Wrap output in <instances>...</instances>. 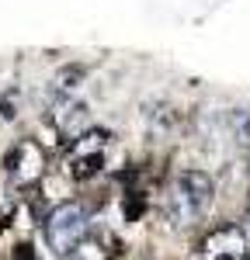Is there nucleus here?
<instances>
[{
	"label": "nucleus",
	"instance_id": "1",
	"mask_svg": "<svg viewBox=\"0 0 250 260\" xmlns=\"http://www.w3.org/2000/svg\"><path fill=\"white\" fill-rule=\"evenodd\" d=\"M215 194V184L205 170H181L174 177V187L167 194V215L174 225H191L208 212Z\"/></svg>",
	"mask_w": 250,
	"mask_h": 260
},
{
	"label": "nucleus",
	"instance_id": "2",
	"mask_svg": "<svg viewBox=\"0 0 250 260\" xmlns=\"http://www.w3.org/2000/svg\"><path fill=\"white\" fill-rule=\"evenodd\" d=\"M87 236V212L77 201H63L45 215V243L56 257H70Z\"/></svg>",
	"mask_w": 250,
	"mask_h": 260
},
{
	"label": "nucleus",
	"instance_id": "3",
	"mask_svg": "<svg viewBox=\"0 0 250 260\" xmlns=\"http://www.w3.org/2000/svg\"><path fill=\"white\" fill-rule=\"evenodd\" d=\"M108 146H111V132H104V128H87V132H80L73 139V146H70L66 174L73 180H90L94 174H101L104 160H108Z\"/></svg>",
	"mask_w": 250,
	"mask_h": 260
},
{
	"label": "nucleus",
	"instance_id": "4",
	"mask_svg": "<svg viewBox=\"0 0 250 260\" xmlns=\"http://www.w3.org/2000/svg\"><path fill=\"white\" fill-rule=\"evenodd\" d=\"M247 250H250L247 233L236 222L208 229L205 236H202V243H198V257L202 260H243Z\"/></svg>",
	"mask_w": 250,
	"mask_h": 260
},
{
	"label": "nucleus",
	"instance_id": "5",
	"mask_svg": "<svg viewBox=\"0 0 250 260\" xmlns=\"http://www.w3.org/2000/svg\"><path fill=\"white\" fill-rule=\"evenodd\" d=\"M90 111H87V104L77 101L73 94H63V98L52 101V108H49V125H52V132L63 136V139H77L80 132H87L90 125Z\"/></svg>",
	"mask_w": 250,
	"mask_h": 260
},
{
	"label": "nucleus",
	"instance_id": "6",
	"mask_svg": "<svg viewBox=\"0 0 250 260\" xmlns=\"http://www.w3.org/2000/svg\"><path fill=\"white\" fill-rule=\"evenodd\" d=\"M233 136H236V142L240 146H250V111L247 108H240V111H233Z\"/></svg>",
	"mask_w": 250,
	"mask_h": 260
},
{
	"label": "nucleus",
	"instance_id": "7",
	"mask_svg": "<svg viewBox=\"0 0 250 260\" xmlns=\"http://www.w3.org/2000/svg\"><path fill=\"white\" fill-rule=\"evenodd\" d=\"M14 260H39L35 257V246H32V243H18V246H14Z\"/></svg>",
	"mask_w": 250,
	"mask_h": 260
}]
</instances>
